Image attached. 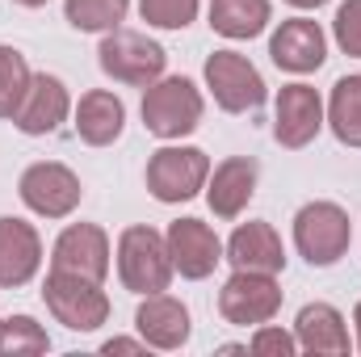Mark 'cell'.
Listing matches in <instances>:
<instances>
[{
    "mask_svg": "<svg viewBox=\"0 0 361 357\" xmlns=\"http://www.w3.org/2000/svg\"><path fill=\"white\" fill-rule=\"evenodd\" d=\"M173 257H169V240L156 227H126L118 236V277L130 294H160L173 282Z\"/></svg>",
    "mask_w": 361,
    "mask_h": 357,
    "instance_id": "cell-1",
    "label": "cell"
},
{
    "mask_svg": "<svg viewBox=\"0 0 361 357\" xmlns=\"http://www.w3.org/2000/svg\"><path fill=\"white\" fill-rule=\"evenodd\" d=\"M97 63H101V72L109 76V80H118V85H135V89H147V85H156L160 76H164V63H169V55H164V47L160 42H152L147 34H139V30H109L105 38H101V47H97Z\"/></svg>",
    "mask_w": 361,
    "mask_h": 357,
    "instance_id": "cell-2",
    "label": "cell"
},
{
    "mask_svg": "<svg viewBox=\"0 0 361 357\" xmlns=\"http://www.w3.org/2000/svg\"><path fill=\"white\" fill-rule=\"evenodd\" d=\"M202 109H206L202 92L185 76H160L156 85L143 89V126L156 139H180V135L197 131Z\"/></svg>",
    "mask_w": 361,
    "mask_h": 357,
    "instance_id": "cell-3",
    "label": "cell"
},
{
    "mask_svg": "<svg viewBox=\"0 0 361 357\" xmlns=\"http://www.w3.org/2000/svg\"><path fill=\"white\" fill-rule=\"evenodd\" d=\"M42 298H47L51 315L72 332H97L109 320V294L101 290V282L80 277V273L51 269L47 286H42Z\"/></svg>",
    "mask_w": 361,
    "mask_h": 357,
    "instance_id": "cell-4",
    "label": "cell"
},
{
    "mask_svg": "<svg viewBox=\"0 0 361 357\" xmlns=\"http://www.w3.org/2000/svg\"><path fill=\"white\" fill-rule=\"evenodd\" d=\"M294 248L315 269L336 265L349 253V214L336 202H307L294 214Z\"/></svg>",
    "mask_w": 361,
    "mask_h": 357,
    "instance_id": "cell-5",
    "label": "cell"
},
{
    "mask_svg": "<svg viewBox=\"0 0 361 357\" xmlns=\"http://www.w3.org/2000/svg\"><path fill=\"white\" fill-rule=\"evenodd\" d=\"M219 311L227 324L235 328H261L281 311V286L277 273H252V269H235L223 290H219Z\"/></svg>",
    "mask_w": 361,
    "mask_h": 357,
    "instance_id": "cell-6",
    "label": "cell"
},
{
    "mask_svg": "<svg viewBox=\"0 0 361 357\" xmlns=\"http://www.w3.org/2000/svg\"><path fill=\"white\" fill-rule=\"evenodd\" d=\"M210 156L202 147H160L147 160V189L156 202H189L206 189Z\"/></svg>",
    "mask_w": 361,
    "mask_h": 357,
    "instance_id": "cell-7",
    "label": "cell"
},
{
    "mask_svg": "<svg viewBox=\"0 0 361 357\" xmlns=\"http://www.w3.org/2000/svg\"><path fill=\"white\" fill-rule=\"evenodd\" d=\"M206 89L214 92L219 109H227V114L261 109L265 97H269L261 72H257L240 51H214V55L206 59Z\"/></svg>",
    "mask_w": 361,
    "mask_h": 357,
    "instance_id": "cell-8",
    "label": "cell"
},
{
    "mask_svg": "<svg viewBox=\"0 0 361 357\" xmlns=\"http://www.w3.org/2000/svg\"><path fill=\"white\" fill-rule=\"evenodd\" d=\"M17 193L21 202L42 214V219H68L76 206H80V177L68 169V164H55V160H38L30 164L21 181H17Z\"/></svg>",
    "mask_w": 361,
    "mask_h": 357,
    "instance_id": "cell-9",
    "label": "cell"
},
{
    "mask_svg": "<svg viewBox=\"0 0 361 357\" xmlns=\"http://www.w3.org/2000/svg\"><path fill=\"white\" fill-rule=\"evenodd\" d=\"M324 131V101L311 85H286L277 92V109H273V139L290 152L307 147L315 135Z\"/></svg>",
    "mask_w": 361,
    "mask_h": 357,
    "instance_id": "cell-10",
    "label": "cell"
},
{
    "mask_svg": "<svg viewBox=\"0 0 361 357\" xmlns=\"http://www.w3.org/2000/svg\"><path fill=\"white\" fill-rule=\"evenodd\" d=\"M269 59L281 72H294V76H307V72L324 68V59H328V38H324L319 21H307V17L281 21L269 38Z\"/></svg>",
    "mask_w": 361,
    "mask_h": 357,
    "instance_id": "cell-11",
    "label": "cell"
},
{
    "mask_svg": "<svg viewBox=\"0 0 361 357\" xmlns=\"http://www.w3.org/2000/svg\"><path fill=\"white\" fill-rule=\"evenodd\" d=\"M51 269L105 282L109 277V236L97 223H72V227H63V236L51 248Z\"/></svg>",
    "mask_w": 361,
    "mask_h": 357,
    "instance_id": "cell-12",
    "label": "cell"
},
{
    "mask_svg": "<svg viewBox=\"0 0 361 357\" xmlns=\"http://www.w3.org/2000/svg\"><path fill=\"white\" fill-rule=\"evenodd\" d=\"M169 257H173V269H177L180 277H189V282H202V277H210L214 265L223 261V244H219V236H214V227L210 223H202V219H177L173 227H169Z\"/></svg>",
    "mask_w": 361,
    "mask_h": 357,
    "instance_id": "cell-13",
    "label": "cell"
},
{
    "mask_svg": "<svg viewBox=\"0 0 361 357\" xmlns=\"http://www.w3.org/2000/svg\"><path fill=\"white\" fill-rule=\"evenodd\" d=\"M257 173L261 164L252 156H227L210 177H206V202L219 219H240L244 206L257 193Z\"/></svg>",
    "mask_w": 361,
    "mask_h": 357,
    "instance_id": "cell-14",
    "label": "cell"
},
{
    "mask_svg": "<svg viewBox=\"0 0 361 357\" xmlns=\"http://www.w3.org/2000/svg\"><path fill=\"white\" fill-rule=\"evenodd\" d=\"M68 114H72V97L63 89V80L38 72L30 80V92H25L21 109L13 114V122H17L21 135H51V131H59V122Z\"/></svg>",
    "mask_w": 361,
    "mask_h": 357,
    "instance_id": "cell-15",
    "label": "cell"
},
{
    "mask_svg": "<svg viewBox=\"0 0 361 357\" xmlns=\"http://www.w3.org/2000/svg\"><path fill=\"white\" fill-rule=\"evenodd\" d=\"M42 265V240L25 219H0V286L17 290Z\"/></svg>",
    "mask_w": 361,
    "mask_h": 357,
    "instance_id": "cell-16",
    "label": "cell"
},
{
    "mask_svg": "<svg viewBox=\"0 0 361 357\" xmlns=\"http://www.w3.org/2000/svg\"><path fill=\"white\" fill-rule=\"evenodd\" d=\"M135 328L152 349H180L189 341V311L173 294H143L139 311H135Z\"/></svg>",
    "mask_w": 361,
    "mask_h": 357,
    "instance_id": "cell-17",
    "label": "cell"
},
{
    "mask_svg": "<svg viewBox=\"0 0 361 357\" xmlns=\"http://www.w3.org/2000/svg\"><path fill=\"white\" fill-rule=\"evenodd\" d=\"M227 261L235 269H252V273H281L286 269L281 236L273 231V223H265V219L240 223L235 236L227 240Z\"/></svg>",
    "mask_w": 361,
    "mask_h": 357,
    "instance_id": "cell-18",
    "label": "cell"
},
{
    "mask_svg": "<svg viewBox=\"0 0 361 357\" xmlns=\"http://www.w3.org/2000/svg\"><path fill=\"white\" fill-rule=\"evenodd\" d=\"M294 341L307 353H349V328L345 315L332 303H307L294 320Z\"/></svg>",
    "mask_w": 361,
    "mask_h": 357,
    "instance_id": "cell-19",
    "label": "cell"
},
{
    "mask_svg": "<svg viewBox=\"0 0 361 357\" xmlns=\"http://www.w3.org/2000/svg\"><path fill=\"white\" fill-rule=\"evenodd\" d=\"M122 126H126V105H122V97H114V92H105V89H92V92L80 97V105H76V135H80L89 147H109V143H118Z\"/></svg>",
    "mask_w": 361,
    "mask_h": 357,
    "instance_id": "cell-20",
    "label": "cell"
},
{
    "mask_svg": "<svg viewBox=\"0 0 361 357\" xmlns=\"http://www.w3.org/2000/svg\"><path fill=\"white\" fill-rule=\"evenodd\" d=\"M269 25V0H210V30L223 38H257Z\"/></svg>",
    "mask_w": 361,
    "mask_h": 357,
    "instance_id": "cell-21",
    "label": "cell"
},
{
    "mask_svg": "<svg viewBox=\"0 0 361 357\" xmlns=\"http://www.w3.org/2000/svg\"><path fill=\"white\" fill-rule=\"evenodd\" d=\"M328 126L345 147H361V76H341L332 85Z\"/></svg>",
    "mask_w": 361,
    "mask_h": 357,
    "instance_id": "cell-22",
    "label": "cell"
},
{
    "mask_svg": "<svg viewBox=\"0 0 361 357\" xmlns=\"http://www.w3.org/2000/svg\"><path fill=\"white\" fill-rule=\"evenodd\" d=\"M130 0H63V17L68 25L85 30V34H109L126 21Z\"/></svg>",
    "mask_w": 361,
    "mask_h": 357,
    "instance_id": "cell-23",
    "label": "cell"
},
{
    "mask_svg": "<svg viewBox=\"0 0 361 357\" xmlns=\"http://www.w3.org/2000/svg\"><path fill=\"white\" fill-rule=\"evenodd\" d=\"M30 80H34V72H30L25 55L17 47H0V118H13L21 109Z\"/></svg>",
    "mask_w": 361,
    "mask_h": 357,
    "instance_id": "cell-24",
    "label": "cell"
},
{
    "mask_svg": "<svg viewBox=\"0 0 361 357\" xmlns=\"http://www.w3.org/2000/svg\"><path fill=\"white\" fill-rule=\"evenodd\" d=\"M47 349H51V337L38 320H30V315L0 320V357H34Z\"/></svg>",
    "mask_w": 361,
    "mask_h": 357,
    "instance_id": "cell-25",
    "label": "cell"
},
{
    "mask_svg": "<svg viewBox=\"0 0 361 357\" xmlns=\"http://www.w3.org/2000/svg\"><path fill=\"white\" fill-rule=\"evenodd\" d=\"M139 13L147 25L160 30H185L197 17V0H139Z\"/></svg>",
    "mask_w": 361,
    "mask_h": 357,
    "instance_id": "cell-26",
    "label": "cell"
},
{
    "mask_svg": "<svg viewBox=\"0 0 361 357\" xmlns=\"http://www.w3.org/2000/svg\"><path fill=\"white\" fill-rule=\"evenodd\" d=\"M332 34H336V47H341L345 55L361 59V0H345V4L336 8Z\"/></svg>",
    "mask_w": 361,
    "mask_h": 357,
    "instance_id": "cell-27",
    "label": "cell"
},
{
    "mask_svg": "<svg viewBox=\"0 0 361 357\" xmlns=\"http://www.w3.org/2000/svg\"><path fill=\"white\" fill-rule=\"evenodd\" d=\"M248 349L257 357H290L298 349V341L290 337V332H281V328H269V324H261L257 328V337L248 341Z\"/></svg>",
    "mask_w": 361,
    "mask_h": 357,
    "instance_id": "cell-28",
    "label": "cell"
},
{
    "mask_svg": "<svg viewBox=\"0 0 361 357\" xmlns=\"http://www.w3.org/2000/svg\"><path fill=\"white\" fill-rule=\"evenodd\" d=\"M143 349H147V341H126V337H114L101 345V353H143Z\"/></svg>",
    "mask_w": 361,
    "mask_h": 357,
    "instance_id": "cell-29",
    "label": "cell"
},
{
    "mask_svg": "<svg viewBox=\"0 0 361 357\" xmlns=\"http://www.w3.org/2000/svg\"><path fill=\"white\" fill-rule=\"evenodd\" d=\"M286 4H294V8H319V4H328V0H286Z\"/></svg>",
    "mask_w": 361,
    "mask_h": 357,
    "instance_id": "cell-30",
    "label": "cell"
},
{
    "mask_svg": "<svg viewBox=\"0 0 361 357\" xmlns=\"http://www.w3.org/2000/svg\"><path fill=\"white\" fill-rule=\"evenodd\" d=\"M353 324H357V349H361V303H357V311H353Z\"/></svg>",
    "mask_w": 361,
    "mask_h": 357,
    "instance_id": "cell-31",
    "label": "cell"
},
{
    "mask_svg": "<svg viewBox=\"0 0 361 357\" xmlns=\"http://www.w3.org/2000/svg\"><path fill=\"white\" fill-rule=\"evenodd\" d=\"M13 4H25V8H42L47 0H13Z\"/></svg>",
    "mask_w": 361,
    "mask_h": 357,
    "instance_id": "cell-32",
    "label": "cell"
}]
</instances>
